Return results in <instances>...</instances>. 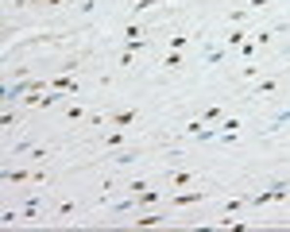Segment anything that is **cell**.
Masks as SVG:
<instances>
[{
	"mask_svg": "<svg viewBox=\"0 0 290 232\" xmlns=\"http://www.w3.org/2000/svg\"><path fill=\"white\" fill-rule=\"evenodd\" d=\"M136 159H140L136 147H116V155H112V163H120V167H128V163H136Z\"/></svg>",
	"mask_w": 290,
	"mask_h": 232,
	"instance_id": "6da1fadb",
	"label": "cell"
},
{
	"mask_svg": "<svg viewBox=\"0 0 290 232\" xmlns=\"http://www.w3.org/2000/svg\"><path fill=\"white\" fill-rule=\"evenodd\" d=\"M47 85H54V89H66V93H78V89H82V85H78L74 77H66V74H62V77H50Z\"/></svg>",
	"mask_w": 290,
	"mask_h": 232,
	"instance_id": "7a4b0ae2",
	"label": "cell"
},
{
	"mask_svg": "<svg viewBox=\"0 0 290 232\" xmlns=\"http://www.w3.org/2000/svg\"><path fill=\"white\" fill-rule=\"evenodd\" d=\"M244 128V120H236V116H225V124H221V135H236Z\"/></svg>",
	"mask_w": 290,
	"mask_h": 232,
	"instance_id": "3957f363",
	"label": "cell"
},
{
	"mask_svg": "<svg viewBox=\"0 0 290 232\" xmlns=\"http://www.w3.org/2000/svg\"><path fill=\"white\" fill-rule=\"evenodd\" d=\"M136 225H140V229H151V225H166V217H163V213H147V217H136Z\"/></svg>",
	"mask_w": 290,
	"mask_h": 232,
	"instance_id": "277c9868",
	"label": "cell"
},
{
	"mask_svg": "<svg viewBox=\"0 0 290 232\" xmlns=\"http://www.w3.org/2000/svg\"><path fill=\"white\" fill-rule=\"evenodd\" d=\"M201 197H205L201 190H197V193H178V197H174L170 205H193V201H201Z\"/></svg>",
	"mask_w": 290,
	"mask_h": 232,
	"instance_id": "5b68a950",
	"label": "cell"
},
{
	"mask_svg": "<svg viewBox=\"0 0 290 232\" xmlns=\"http://www.w3.org/2000/svg\"><path fill=\"white\" fill-rule=\"evenodd\" d=\"M166 182H170V186H186V182H193V174L190 171H178V174H166Z\"/></svg>",
	"mask_w": 290,
	"mask_h": 232,
	"instance_id": "8992f818",
	"label": "cell"
},
{
	"mask_svg": "<svg viewBox=\"0 0 290 232\" xmlns=\"http://www.w3.org/2000/svg\"><path fill=\"white\" fill-rule=\"evenodd\" d=\"M108 120H112L116 128H124V124H132V120H136V113H112Z\"/></svg>",
	"mask_w": 290,
	"mask_h": 232,
	"instance_id": "52a82bcc",
	"label": "cell"
},
{
	"mask_svg": "<svg viewBox=\"0 0 290 232\" xmlns=\"http://www.w3.org/2000/svg\"><path fill=\"white\" fill-rule=\"evenodd\" d=\"M267 201H275V193H271V190H259V193L251 197V205H255V209H259V205H267Z\"/></svg>",
	"mask_w": 290,
	"mask_h": 232,
	"instance_id": "ba28073f",
	"label": "cell"
},
{
	"mask_svg": "<svg viewBox=\"0 0 290 232\" xmlns=\"http://www.w3.org/2000/svg\"><path fill=\"white\" fill-rule=\"evenodd\" d=\"M244 39H248V31H228L225 43H228V47H244Z\"/></svg>",
	"mask_w": 290,
	"mask_h": 232,
	"instance_id": "9c48e42d",
	"label": "cell"
},
{
	"mask_svg": "<svg viewBox=\"0 0 290 232\" xmlns=\"http://www.w3.org/2000/svg\"><path fill=\"white\" fill-rule=\"evenodd\" d=\"M275 89H279V81H275V77H267V81H259V85H255V93H275Z\"/></svg>",
	"mask_w": 290,
	"mask_h": 232,
	"instance_id": "30bf717a",
	"label": "cell"
},
{
	"mask_svg": "<svg viewBox=\"0 0 290 232\" xmlns=\"http://www.w3.org/2000/svg\"><path fill=\"white\" fill-rule=\"evenodd\" d=\"M120 143H124V135H120V132H112V135H104V147H108V151H116Z\"/></svg>",
	"mask_w": 290,
	"mask_h": 232,
	"instance_id": "8fae6325",
	"label": "cell"
},
{
	"mask_svg": "<svg viewBox=\"0 0 290 232\" xmlns=\"http://www.w3.org/2000/svg\"><path fill=\"white\" fill-rule=\"evenodd\" d=\"M66 116H70V124H74V120H85V109H82V105H70Z\"/></svg>",
	"mask_w": 290,
	"mask_h": 232,
	"instance_id": "7c38bea8",
	"label": "cell"
},
{
	"mask_svg": "<svg viewBox=\"0 0 290 232\" xmlns=\"http://www.w3.org/2000/svg\"><path fill=\"white\" fill-rule=\"evenodd\" d=\"M197 120H201V124H209V120H225V113H221V109H209V113H201Z\"/></svg>",
	"mask_w": 290,
	"mask_h": 232,
	"instance_id": "4fadbf2b",
	"label": "cell"
},
{
	"mask_svg": "<svg viewBox=\"0 0 290 232\" xmlns=\"http://www.w3.org/2000/svg\"><path fill=\"white\" fill-rule=\"evenodd\" d=\"M23 178H31L27 171H4V182H23Z\"/></svg>",
	"mask_w": 290,
	"mask_h": 232,
	"instance_id": "5bb4252c",
	"label": "cell"
},
{
	"mask_svg": "<svg viewBox=\"0 0 290 232\" xmlns=\"http://www.w3.org/2000/svg\"><path fill=\"white\" fill-rule=\"evenodd\" d=\"M287 124H290V109H283V113L271 120V128H287Z\"/></svg>",
	"mask_w": 290,
	"mask_h": 232,
	"instance_id": "9a60e30c",
	"label": "cell"
},
{
	"mask_svg": "<svg viewBox=\"0 0 290 232\" xmlns=\"http://www.w3.org/2000/svg\"><path fill=\"white\" fill-rule=\"evenodd\" d=\"M275 39V31H255V47H267Z\"/></svg>",
	"mask_w": 290,
	"mask_h": 232,
	"instance_id": "2e32d148",
	"label": "cell"
},
{
	"mask_svg": "<svg viewBox=\"0 0 290 232\" xmlns=\"http://www.w3.org/2000/svg\"><path fill=\"white\" fill-rule=\"evenodd\" d=\"M155 4H163V0H132V12H144V8H155Z\"/></svg>",
	"mask_w": 290,
	"mask_h": 232,
	"instance_id": "e0dca14e",
	"label": "cell"
},
{
	"mask_svg": "<svg viewBox=\"0 0 290 232\" xmlns=\"http://www.w3.org/2000/svg\"><path fill=\"white\" fill-rule=\"evenodd\" d=\"M78 12H82V16H93V12H97V0H82Z\"/></svg>",
	"mask_w": 290,
	"mask_h": 232,
	"instance_id": "ac0fdd59",
	"label": "cell"
},
{
	"mask_svg": "<svg viewBox=\"0 0 290 232\" xmlns=\"http://www.w3.org/2000/svg\"><path fill=\"white\" fill-rule=\"evenodd\" d=\"M155 201H159V193H155V190H144V193H140V205H155Z\"/></svg>",
	"mask_w": 290,
	"mask_h": 232,
	"instance_id": "d6986e66",
	"label": "cell"
},
{
	"mask_svg": "<svg viewBox=\"0 0 290 232\" xmlns=\"http://www.w3.org/2000/svg\"><path fill=\"white\" fill-rule=\"evenodd\" d=\"M205 62H209V66H217V62H225V51H209V55H205Z\"/></svg>",
	"mask_w": 290,
	"mask_h": 232,
	"instance_id": "ffe728a7",
	"label": "cell"
},
{
	"mask_svg": "<svg viewBox=\"0 0 290 232\" xmlns=\"http://www.w3.org/2000/svg\"><path fill=\"white\" fill-rule=\"evenodd\" d=\"M166 66H170V70H178V66H182V55H178V51H174V55H166Z\"/></svg>",
	"mask_w": 290,
	"mask_h": 232,
	"instance_id": "44dd1931",
	"label": "cell"
},
{
	"mask_svg": "<svg viewBox=\"0 0 290 232\" xmlns=\"http://www.w3.org/2000/svg\"><path fill=\"white\" fill-rule=\"evenodd\" d=\"M267 4H271V0H248V8H251V12H259V8H267Z\"/></svg>",
	"mask_w": 290,
	"mask_h": 232,
	"instance_id": "7402d4cb",
	"label": "cell"
},
{
	"mask_svg": "<svg viewBox=\"0 0 290 232\" xmlns=\"http://www.w3.org/2000/svg\"><path fill=\"white\" fill-rule=\"evenodd\" d=\"M287 62H290V51H287Z\"/></svg>",
	"mask_w": 290,
	"mask_h": 232,
	"instance_id": "603a6c76",
	"label": "cell"
}]
</instances>
